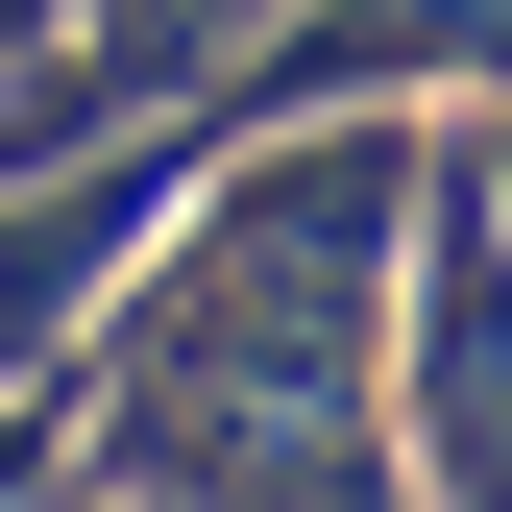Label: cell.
I'll return each mask as SVG.
<instances>
[{"instance_id": "cell-1", "label": "cell", "mask_w": 512, "mask_h": 512, "mask_svg": "<svg viewBox=\"0 0 512 512\" xmlns=\"http://www.w3.org/2000/svg\"><path fill=\"white\" fill-rule=\"evenodd\" d=\"M391 196H439L415 147H269L244 196H196V244L147 269V317L98 366L122 512H391V439H366Z\"/></svg>"}, {"instance_id": "cell-2", "label": "cell", "mask_w": 512, "mask_h": 512, "mask_svg": "<svg viewBox=\"0 0 512 512\" xmlns=\"http://www.w3.org/2000/svg\"><path fill=\"white\" fill-rule=\"evenodd\" d=\"M415 464L512 512V244L488 220H439V293H415Z\"/></svg>"}]
</instances>
